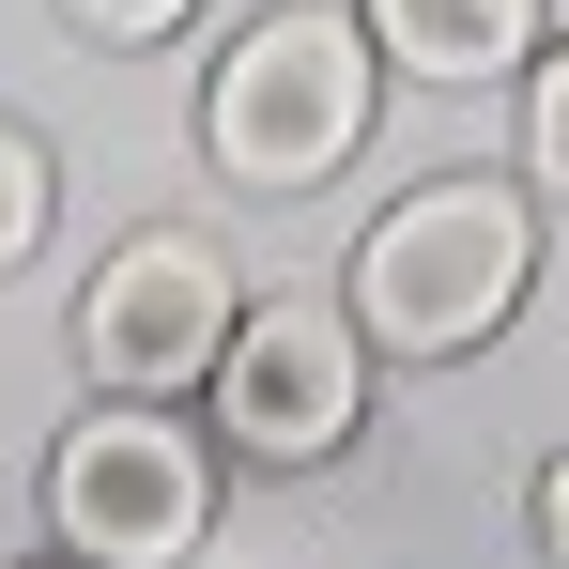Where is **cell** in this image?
<instances>
[{
    "label": "cell",
    "mask_w": 569,
    "mask_h": 569,
    "mask_svg": "<svg viewBox=\"0 0 569 569\" xmlns=\"http://www.w3.org/2000/svg\"><path fill=\"white\" fill-rule=\"evenodd\" d=\"M523 170L569 200V47H539V78H523Z\"/></svg>",
    "instance_id": "52a82bcc"
},
{
    "label": "cell",
    "mask_w": 569,
    "mask_h": 569,
    "mask_svg": "<svg viewBox=\"0 0 569 569\" xmlns=\"http://www.w3.org/2000/svg\"><path fill=\"white\" fill-rule=\"evenodd\" d=\"M31 247H47V154H31V139L0 123V278H16Z\"/></svg>",
    "instance_id": "ba28073f"
},
{
    "label": "cell",
    "mask_w": 569,
    "mask_h": 569,
    "mask_svg": "<svg viewBox=\"0 0 569 569\" xmlns=\"http://www.w3.org/2000/svg\"><path fill=\"white\" fill-rule=\"evenodd\" d=\"M355 416H370V339H355V308H247L231 323V355H216V431L247 447V462H323V447H355Z\"/></svg>",
    "instance_id": "5b68a950"
},
{
    "label": "cell",
    "mask_w": 569,
    "mask_h": 569,
    "mask_svg": "<svg viewBox=\"0 0 569 569\" xmlns=\"http://www.w3.org/2000/svg\"><path fill=\"white\" fill-rule=\"evenodd\" d=\"M539 555H555V569H569V462H555V477H539Z\"/></svg>",
    "instance_id": "30bf717a"
},
{
    "label": "cell",
    "mask_w": 569,
    "mask_h": 569,
    "mask_svg": "<svg viewBox=\"0 0 569 569\" xmlns=\"http://www.w3.org/2000/svg\"><path fill=\"white\" fill-rule=\"evenodd\" d=\"M231 355V262L200 247V231H123L78 292V370L108 400H170Z\"/></svg>",
    "instance_id": "277c9868"
},
{
    "label": "cell",
    "mask_w": 569,
    "mask_h": 569,
    "mask_svg": "<svg viewBox=\"0 0 569 569\" xmlns=\"http://www.w3.org/2000/svg\"><path fill=\"white\" fill-rule=\"evenodd\" d=\"M370 93H385V47L370 16H339V0H292L262 31H231V62L200 78V154L231 170V186H323V170H355V139H370Z\"/></svg>",
    "instance_id": "6da1fadb"
},
{
    "label": "cell",
    "mask_w": 569,
    "mask_h": 569,
    "mask_svg": "<svg viewBox=\"0 0 569 569\" xmlns=\"http://www.w3.org/2000/svg\"><path fill=\"white\" fill-rule=\"evenodd\" d=\"M370 47L431 93H477V78L539 62V0H370Z\"/></svg>",
    "instance_id": "8992f818"
},
{
    "label": "cell",
    "mask_w": 569,
    "mask_h": 569,
    "mask_svg": "<svg viewBox=\"0 0 569 569\" xmlns=\"http://www.w3.org/2000/svg\"><path fill=\"white\" fill-rule=\"evenodd\" d=\"M47 523H62L78 569H186L200 523H216V462L154 400H93L62 431V462H47Z\"/></svg>",
    "instance_id": "3957f363"
},
{
    "label": "cell",
    "mask_w": 569,
    "mask_h": 569,
    "mask_svg": "<svg viewBox=\"0 0 569 569\" xmlns=\"http://www.w3.org/2000/svg\"><path fill=\"white\" fill-rule=\"evenodd\" d=\"M93 47H154V31H186V0H62Z\"/></svg>",
    "instance_id": "9c48e42d"
},
{
    "label": "cell",
    "mask_w": 569,
    "mask_h": 569,
    "mask_svg": "<svg viewBox=\"0 0 569 569\" xmlns=\"http://www.w3.org/2000/svg\"><path fill=\"white\" fill-rule=\"evenodd\" d=\"M523 278H539L523 186L447 170V186H416L370 247H355V339H370V355H477V339L523 308Z\"/></svg>",
    "instance_id": "7a4b0ae2"
}]
</instances>
